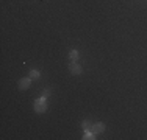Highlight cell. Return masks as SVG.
<instances>
[{"instance_id":"8","label":"cell","mask_w":147,"mask_h":140,"mask_svg":"<svg viewBox=\"0 0 147 140\" xmlns=\"http://www.w3.org/2000/svg\"><path fill=\"white\" fill-rule=\"evenodd\" d=\"M82 126H83V129H85V131H88L89 128H92V126H91V121H89V120H85V121L82 123Z\"/></svg>"},{"instance_id":"7","label":"cell","mask_w":147,"mask_h":140,"mask_svg":"<svg viewBox=\"0 0 147 140\" xmlns=\"http://www.w3.org/2000/svg\"><path fill=\"white\" fill-rule=\"evenodd\" d=\"M39 72H38V70H31V72H30V78L31 79H38V78H39Z\"/></svg>"},{"instance_id":"5","label":"cell","mask_w":147,"mask_h":140,"mask_svg":"<svg viewBox=\"0 0 147 140\" xmlns=\"http://www.w3.org/2000/svg\"><path fill=\"white\" fill-rule=\"evenodd\" d=\"M96 139L94 137V132L92 131H85V134H83V140H92Z\"/></svg>"},{"instance_id":"1","label":"cell","mask_w":147,"mask_h":140,"mask_svg":"<svg viewBox=\"0 0 147 140\" xmlns=\"http://www.w3.org/2000/svg\"><path fill=\"white\" fill-rule=\"evenodd\" d=\"M33 107H34V112H38V114H44V112L47 111V101H45V98L41 97L39 100H36L34 104H33Z\"/></svg>"},{"instance_id":"9","label":"cell","mask_w":147,"mask_h":140,"mask_svg":"<svg viewBox=\"0 0 147 140\" xmlns=\"http://www.w3.org/2000/svg\"><path fill=\"white\" fill-rule=\"evenodd\" d=\"M49 95H50V92H49V90H44V93H42V97L45 98V97H49Z\"/></svg>"},{"instance_id":"6","label":"cell","mask_w":147,"mask_h":140,"mask_svg":"<svg viewBox=\"0 0 147 140\" xmlns=\"http://www.w3.org/2000/svg\"><path fill=\"white\" fill-rule=\"evenodd\" d=\"M69 59H71V61H77V59H78V51H77V50H71V51H69Z\"/></svg>"},{"instance_id":"4","label":"cell","mask_w":147,"mask_h":140,"mask_svg":"<svg viewBox=\"0 0 147 140\" xmlns=\"http://www.w3.org/2000/svg\"><path fill=\"white\" fill-rule=\"evenodd\" d=\"M91 131H92L94 134H102V132L105 131V123H102V121H97V123H94L92 128H91Z\"/></svg>"},{"instance_id":"2","label":"cell","mask_w":147,"mask_h":140,"mask_svg":"<svg viewBox=\"0 0 147 140\" xmlns=\"http://www.w3.org/2000/svg\"><path fill=\"white\" fill-rule=\"evenodd\" d=\"M69 72H71L72 75H80V73H82V65L77 64V61H71V64H69Z\"/></svg>"},{"instance_id":"3","label":"cell","mask_w":147,"mask_h":140,"mask_svg":"<svg viewBox=\"0 0 147 140\" xmlns=\"http://www.w3.org/2000/svg\"><path fill=\"white\" fill-rule=\"evenodd\" d=\"M17 86H19L20 90H27L31 86V78H20L19 83H17Z\"/></svg>"}]
</instances>
